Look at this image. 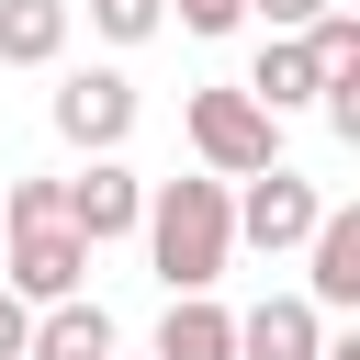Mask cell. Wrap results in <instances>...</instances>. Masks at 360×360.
I'll return each instance as SVG.
<instances>
[{
	"mask_svg": "<svg viewBox=\"0 0 360 360\" xmlns=\"http://www.w3.org/2000/svg\"><path fill=\"white\" fill-rule=\"evenodd\" d=\"M180 124H191V158H202L214 180H248V169H270V158H281V112H259V101H248V79H202Z\"/></svg>",
	"mask_w": 360,
	"mask_h": 360,
	"instance_id": "7a4b0ae2",
	"label": "cell"
},
{
	"mask_svg": "<svg viewBox=\"0 0 360 360\" xmlns=\"http://www.w3.org/2000/svg\"><path fill=\"white\" fill-rule=\"evenodd\" d=\"M0 236H11L0 281H11L22 304H56V292H90V236H79L68 214H34V225H0Z\"/></svg>",
	"mask_w": 360,
	"mask_h": 360,
	"instance_id": "3957f363",
	"label": "cell"
},
{
	"mask_svg": "<svg viewBox=\"0 0 360 360\" xmlns=\"http://www.w3.org/2000/svg\"><path fill=\"white\" fill-rule=\"evenodd\" d=\"M68 56V0H0V68H56Z\"/></svg>",
	"mask_w": 360,
	"mask_h": 360,
	"instance_id": "7c38bea8",
	"label": "cell"
},
{
	"mask_svg": "<svg viewBox=\"0 0 360 360\" xmlns=\"http://www.w3.org/2000/svg\"><path fill=\"white\" fill-rule=\"evenodd\" d=\"M315 214H326V191H315L304 169H281V158H270V169H248V191H236V236H248V248H270V259H292V248L315 236Z\"/></svg>",
	"mask_w": 360,
	"mask_h": 360,
	"instance_id": "5b68a950",
	"label": "cell"
},
{
	"mask_svg": "<svg viewBox=\"0 0 360 360\" xmlns=\"http://www.w3.org/2000/svg\"><path fill=\"white\" fill-rule=\"evenodd\" d=\"M315 90H326L315 45H304V34H270V45H259V68H248V101H259V112H304Z\"/></svg>",
	"mask_w": 360,
	"mask_h": 360,
	"instance_id": "8fae6325",
	"label": "cell"
},
{
	"mask_svg": "<svg viewBox=\"0 0 360 360\" xmlns=\"http://www.w3.org/2000/svg\"><path fill=\"white\" fill-rule=\"evenodd\" d=\"M158 22H169V0H90V34L101 45H146Z\"/></svg>",
	"mask_w": 360,
	"mask_h": 360,
	"instance_id": "4fadbf2b",
	"label": "cell"
},
{
	"mask_svg": "<svg viewBox=\"0 0 360 360\" xmlns=\"http://www.w3.org/2000/svg\"><path fill=\"white\" fill-rule=\"evenodd\" d=\"M101 360H124V338H112V349H101Z\"/></svg>",
	"mask_w": 360,
	"mask_h": 360,
	"instance_id": "e0dca14e",
	"label": "cell"
},
{
	"mask_svg": "<svg viewBox=\"0 0 360 360\" xmlns=\"http://www.w3.org/2000/svg\"><path fill=\"white\" fill-rule=\"evenodd\" d=\"M248 11H259V22H270V34H304V22H315V11H326V0H248Z\"/></svg>",
	"mask_w": 360,
	"mask_h": 360,
	"instance_id": "9a60e30c",
	"label": "cell"
},
{
	"mask_svg": "<svg viewBox=\"0 0 360 360\" xmlns=\"http://www.w3.org/2000/svg\"><path fill=\"white\" fill-rule=\"evenodd\" d=\"M146 360H236V315L214 304V292H169V315H158V349Z\"/></svg>",
	"mask_w": 360,
	"mask_h": 360,
	"instance_id": "30bf717a",
	"label": "cell"
},
{
	"mask_svg": "<svg viewBox=\"0 0 360 360\" xmlns=\"http://www.w3.org/2000/svg\"><path fill=\"white\" fill-rule=\"evenodd\" d=\"M135 236H146V259H158L169 292H214L225 259H236V191H225L214 169H202V180H158L146 214H135Z\"/></svg>",
	"mask_w": 360,
	"mask_h": 360,
	"instance_id": "6da1fadb",
	"label": "cell"
},
{
	"mask_svg": "<svg viewBox=\"0 0 360 360\" xmlns=\"http://www.w3.org/2000/svg\"><path fill=\"white\" fill-rule=\"evenodd\" d=\"M304 304H315V315H349V304H360V214H349V202H326L315 236H304Z\"/></svg>",
	"mask_w": 360,
	"mask_h": 360,
	"instance_id": "52a82bcc",
	"label": "cell"
},
{
	"mask_svg": "<svg viewBox=\"0 0 360 360\" xmlns=\"http://www.w3.org/2000/svg\"><path fill=\"white\" fill-rule=\"evenodd\" d=\"M101 349H112V315H101L90 292L34 304V326H22V360H101Z\"/></svg>",
	"mask_w": 360,
	"mask_h": 360,
	"instance_id": "9c48e42d",
	"label": "cell"
},
{
	"mask_svg": "<svg viewBox=\"0 0 360 360\" xmlns=\"http://www.w3.org/2000/svg\"><path fill=\"white\" fill-rule=\"evenodd\" d=\"M56 202H68V225H79L90 248H112V236H135V214H146V180L124 169V146H101V158H79V169L56 180Z\"/></svg>",
	"mask_w": 360,
	"mask_h": 360,
	"instance_id": "8992f818",
	"label": "cell"
},
{
	"mask_svg": "<svg viewBox=\"0 0 360 360\" xmlns=\"http://www.w3.org/2000/svg\"><path fill=\"white\" fill-rule=\"evenodd\" d=\"M169 11H180L191 34H236V22H248V0H169Z\"/></svg>",
	"mask_w": 360,
	"mask_h": 360,
	"instance_id": "5bb4252c",
	"label": "cell"
},
{
	"mask_svg": "<svg viewBox=\"0 0 360 360\" xmlns=\"http://www.w3.org/2000/svg\"><path fill=\"white\" fill-rule=\"evenodd\" d=\"M45 124H56L79 158H101V146H124V135H135V79H124V68H68V79H56V101H45Z\"/></svg>",
	"mask_w": 360,
	"mask_h": 360,
	"instance_id": "277c9868",
	"label": "cell"
},
{
	"mask_svg": "<svg viewBox=\"0 0 360 360\" xmlns=\"http://www.w3.org/2000/svg\"><path fill=\"white\" fill-rule=\"evenodd\" d=\"M22 326H34V304H22L11 281H0V360H22Z\"/></svg>",
	"mask_w": 360,
	"mask_h": 360,
	"instance_id": "2e32d148",
	"label": "cell"
},
{
	"mask_svg": "<svg viewBox=\"0 0 360 360\" xmlns=\"http://www.w3.org/2000/svg\"><path fill=\"white\" fill-rule=\"evenodd\" d=\"M315 338H326V315L304 292H259L236 315V360H315Z\"/></svg>",
	"mask_w": 360,
	"mask_h": 360,
	"instance_id": "ba28073f",
	"label": "cell"
}]
</instances>
